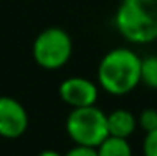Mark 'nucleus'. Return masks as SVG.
Segmentation results:
<instances>
[{
    "mask_svg": "<svg viewBox=\"0 0 157 156\" xmlns=\"http://www.w3.org/2000/svg\"><path fill=\"white\" fill-rule=\"evenodd\" d=\"M97 154L99 156H132V148H130L129 141L124 138L107 136L97 146Z\"/></svg>",
    "mask_w": 157,
    "mask_h": 156,
    "instance_id": "6e6552de",
    "label": "nucleus"
},
{
    "mask_svg": "<svg viewBox=\"0 0 157 156\" xmlns=\"http://www.w3.org/2000/svg\"><path fill=\"white\" fill-rule=\"evenodd\" d=\"M65 131L75 144L97 148L109 136L107 114L100 107H74L65 119Z\"/></svg>",
    "mask_w": 157,
    "mask_h": 156,
    "instance_id": "7ed1b4c3",
    "label": "nucleus"
},
{
    "mask_svg": "<svg viewBox=\"0 0 157 156\" xmlns=\"http://www.w3.org/2000/svg\"><path fill=\"white\" fill-rule=\"evenodd\" d=\"M142 151H144V156H157V129L145 133Z\"/></svg>",
    "mask_w": 157,
    "mask_h": 156,
    "instance_id": "9b49d317",
    "label": "nucleus"
},
{
    "mask_svg": "<svg viewBox=\"0 0 157 156\" xmlns=\"http://www.w3.org/2000/svg\"><path fill=\"white\" fill-rule=\"evenodd\" d=\"M137 128V118L127 109H115L107 114V129L109 136L129 139Z\"/></svg>",
    "mask_w": 157,
    "mask_h": 156,
    "instance_id": "0eeeda50",
    "label": "nucleus"
},
{
    "mask_svg": "<svg viewBox=\"0 0 157 156\" xmlns=\"http://www.w3.org/2000/svg\"><path fill=\"white\" fill-rule=\"evenodd\" d=\"M33 61L45 70H57L72 55V39L60 27H47L35 37L32 46Z\"/></svg>",
    "mask_w": 157,
    "mask_h": 156,
    "instance_id": "20e7f679",
    "label": "nucleus"
},
{
    "mask_svg": "<svg viewBox=\"0 0 157 156\" xmlns=\"http://www.w3.org/2000/svg\"><path fill=\"white\" fill-rule=\"evenodd\" d=\"M63 156H99L97 154V148L90 146H82V144H75L74 148H70Z\"/></svg>",
    "mask_w": 157,
    "mask_h": 156,
    "instance_id": "f8f14e48",
    "label": "nucleus"
},
{
    "mask_svg": "<svg viewBox=\"0 0 157 156\" xmlns=\"http://www.w3.org/2000/svg\"><path fill=\"white\" fill-rule=\"evenodd\" d=\"M29 128V114L24 104L10 96H0V136L17 139Z\"/></svg>",
    "mask_w": 157,
    "mask_h": 156,
    "instance_id": "39448f33",
    "label": "nucleus"
},
{
    "mask_svg": "<svg viewBox=\"0 0 157 156\" xmlns=\"http://www.w3.org/2000/svg\"><path fill=\"white\" fill-rule=\"evenodd\" d=\"M37 156H63V154L57 153V151H54V150H44V151H40Z\"/></svg>",
    "mask_w": 157,
    "mask_h": 156,
    "instance_id": "ddd939ff",
    "label": "nucleus"
},
{
    "mask_svg": "<svg viewBox=\"0 0 157 156\" xmlns=\"http://www.w3.org/2000/svg\"><path fill=\"white\" fill-rule=\"evenodd\" d=\"M114 25L132 44L154 42L157 40V0H121Z\"/></svg>",
    "mask_w": 157,
    "mask_h": 156,
    "instance_id": "f03ea898",
    "label": "nucleus"
},
{
    "mask_svg": "<svg viewBox=\"0 0 157 156\" xmlns=\"http://www.w3.org/2000/svg\"><path fill=\"white\" fill-rule=\"evenodd\" d=\"M140 82L151 89H157V55H149L142 59Z\"/></svg>",
    "mask_w": 157,
    "mask_h": 156,
    "instance_id": "1a4fd4ad",
    "label": "nucleus"
},
{
    "mask_svg": "<svg viewBox=\"0 0 157 156\" xmlns=\"http://www.w3.org/2000/svg\"><path fill=\"white\" fill-rule=\"evenodd\" d=\"M59 96L70 107L94 106L99 98V89L87 77H69L59 86Z\"/></svg>",
    "mask_w": 157,
    "mask_h": 156,
    "instance_id": "423d86ee",
    "label": "nucleus"
},
{
    "mask_svg": "<svg viewBox=\"0 0 157 156\" xmlns=\"http://www.w3.org/2000/svg\"><path fill=\"white\" fill-rule=\"evenodd\" d=\"M142 59L132 49L115 47L102 57L97 67V81L110 96H125L140 84Z\"/></svg>",
    "mask_w": 157,
    "mask_h": 156,
    "instance_id": "f257e3e1",
    "label": "nucleus"
},
{
    "mask_svg": "<svg viewBox=\"0 0 157 156\" xmlns=\"http://www.w3.org/2000/svg\"><path fill=\"white\" fill-rule=\"evenodd\" d=\"M137 126H140V129H144L145 133L157 129V109H144L137 118Z\"/></svg>",
    "mask_w": 157,
    "mask_h": 156,
    "instance_id": "9d476101",
    "label": "nucleus"
}]
</instances>
